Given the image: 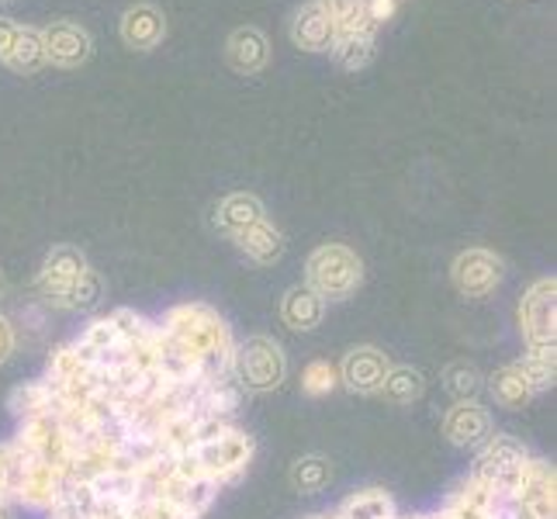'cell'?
Segmentation results:
<instances>
[{"mask_svg":"<svg viewBox=\"0 0 557 519\" xmlns=\"http://www.w3.org/2000/svg\"><path fill=\"white\" fill-rule=\"evenodd\" d=\"M527 457L530 454L520 440L506 436V433H495L485 440L482 450H478L471 478L474 482H482L498 503H506V498H512V492H516V478H520V468H523Z\"/></svg>","mask_w":557,"mask_h":519,"instance_id":"1","label":"cell"},{"mask_svg":"<svg viewBox=\"0 0 557 519\" xmlns=\"http://www.w3.org/2000/svg\"><path fill=\"white\" fill-rule=\"evenodd\" d=\"M363 281V263L350 246L325 243L309 257V287L325 301V298H347L354 295Z\"/></svg>","mask_w":557,"mask_h":519,"instance_id":"2","label":"cell"},{"mask_svg":"<svg viewBox=\"0 0 557 519\" xmlns=\"http://www.w3.org/2000/svg\"><path fill=\"white\" fill-rule=\"evenodd\" d=\"M253 436H249L246 430L239 427H228L222 436L208 440V444H201L195 450L198 457V468L205 478H211L219 489L233 485L243 478V471L249 468V460H253Z\"/></svg>","mask_w":557,"mask_h":519,"instance_id":"3","label":"cell"},{"mask_svg":"<svg viewBox=\"0 0 557 519\" xmlns=\"http://www.w3.org/2000/svg\"><path fill=\"white\" fill-rule=\"evenodd\" d=\"M284 354L274 339L267 336H253L246 339L243 346L236 343V357H233V378L239 388H249V392H271L284 381Z\"/></svg>","mask_w":557,"mask_h":519,"instance_id":"4","label":"cell"},{"mask_svg":"<svg viewBox=\"0 0 557 519\" xmlns=\"http://www.w3.org/2000/svg\"><path fill=\"white\" fill-rule=\"evenodd\" d=\"M38 35H42L46 63L60 70H81L90 63L94 38L81 22H73V17H55L46 28H38Z\"/></svg>","mask_w":557,"mask_h":519,"instance_id":"5","label":"cell"},{"mask_svg":"<svg viewBox=\"0 0 557 519\" xmlns=\"http://www.w3.org/2000/svg\"><path fill=\"white\" fill-rule=\"evenodd\" d=\"M87 271L90 267H87V257L81 254V249L55 246L42 263V274H38V292L46 295V301L60 305V309H70L76 284H81V277Z\"/></svg>","mask_w":557,"mask_h":519,"instance_id":"6","label":"cell"},{"mask_svg":"<svg viewBox=\"0 0 557 519\" xmlns=\"http://www.w3.org/2000/svg\"><path fill=\"white\" fill-rule=\"evenodd\" d=\"M557 281L541 277L527 287L520 301V330L527 346H554V322H557Z\"/></svg>","mask_w":557,"mask_h":519,"instance_id":"7","label":"cell"},{"mask_svg":"<svg viewBox=\"0 0 557 519\" xmlns=\"http://www.w3.org/2000/svg\"><path fill=\"white\" fill-rule=\"evenodd\" d=\"M450 274H454V284H457V292L460 295H468V298H485L492 295L498 284H503L506 277V263L498 260L492 249H482V246H474V249H465L454 267H450Z\"/></svg>","mask_w":557,"mask_h":519,"instance_id":"8","label":"cell"},{"mask_svg":"<svg viewBox=\"0 0 557 519\" xmlns=\"http://www.w3.org/2000/svg\"><path fill=\"white\" fill-rule=\"evenodd\" d=\"M516 503H523L536 519H554L557 498H554V468L541 457H527L520 478H516Z\"/></svg>","mask_w":557,"mask_h":519,"instance_id":"9","label":"cell"},{"mask_svg":"<svg viewBox=\"0 0 557 519\" xmlns=\"http://www.w3.org/2000/svg\"><path fill=\"white\" fill-rule=\"evenodd\" d=\"M122 42L132 52H152L166 38V14L157 4H132L119 22Z\"/></svg>","mask_w":557,"mask_h":519,"instance_id":"10","label":"cell"},{"mask_svg":"<svg viewBox=\"0 0 557 519\" xmlns=\"http://www.w3.org/2000/svg\"><path fill=\"white\" fill-rule=\"evenodd\" d=\"M63 482H66V474L42 465V460H32V465L22 471V478H17V485H14V503L46 512L55 498H60Z\"/></svg>","mask_w":557,"mask_h":519,"instance_id":"11","label":"cell"},{"mask_svg":"<svg viewBox=\"0 0 557 519\" xmlns=\"http://www.w3.org/2000/svg\"><path fill=\"white\" fill-rule=\"evenodd\" d=\"M225 60L236 73L253 76L271 63V42H267V35L257 25H239L225 38Z\"/></svg>","mask_w":557,"mask_h":519,"instance_id":"12","label":"cell"},{"mask_svg":"<svg viewBox=\"0 0 557 519\" xmlns=\"http://www.w3.org/2000/svg\"><path fill=\"white\" fill-rule=\"evenodd\" d=\"M444 430L450 436V444H457V447H478V444H485V440L492 436V419H488V412L482 406H478V401L460 398L457 406L447 412Z\"/></svg>","mask_w":557,"mask_h":519,"instance_id":"13","label":"cell"},{"mask_svg":"<svg viewBox=\"0 0 557 519\" xmlns=\"http://www.w3.org/2000/svg\"><path fill=\"white\" fill-rule=\"evenodd\" d=\"M339 374L360 395L381 392V381H384V374H388V357H384L381 350H374V346H360V350L347 354Z\"/></svg>","mask_w":557,"mask_h":519,"instance_id":"14","label":"cell"},{"mask_svg":"<svg viewBox=\"0 0 557 519\" xmlns=\"http://www.w3.org/2000/svg\"><path fill=\"white\" fill-rule=\"evenodd\" d=\"M333 38H336L333 22L322 14V8L315 4V0L295 11V17H292V42H295V49H301V52H330Z\"/></svg>","mask_w":557,"mask_h":519,"instance_id":"15","label":"cell"},{"mask_svg":"<svg viewBox=\"0 0 557 519\" xmlns=\"http://www.w3.org/2000/svg\"><path fill=\"white\" fill-rule=\"evenodd\" d=\"M263 219V205L257 195H246V190H236V195H225L215 205V225L222 228L225 236H239L243 228H249L253 222Z\"/></svg>","mask_w":557,"mask_h":519,"instance_id":"16","label":"cell"},{"mask_svg":"<svg viewBox=\"0 0 557 519\" xmlns=\"http://www.w3.org/2000/svg\"><path fill=\"white\" fill-rule=\"evenodd\" d=\"M236 243H239V249L243 254L253 260V263H277L281 257H284V236H281V228L277 225H271L267 219H260V222H253L249 228H243V233L236 236Z\"/></svg>","mask_w":557,"mask_h":519,"instance_id":"17","label":"cell"},{"mask_svg":"<svg viewBox=\"0 0 557 519\" xmlns=\"http://www.w3.org/2000/svg\"><path fill=\"white\" fill-rule=\"evenodd\" d=\"M315 4L333 22L336 35H368V38H374L377 25L368 17L363 0H315Z\"/></svg>","mask_w":557,"mask_h":519,"instance_id":"18","label":"cell"},{"mask_svg":"<svg viewBox=\"0 0 557 519\" xmlns=\"http://www.w3.org/2000/svg\"><path fill=\"white\" fill-rule=\"evenodd\" d=\"M4 66L17 76H32L46 66V49H42V35L32 25H22L11 42V52L4 55Z\"/></svg>","mask_w":557,"mask_h":519,"instance_id":"19","label":"cell"},{"mask_svg":"<svg viewBox=\"0 0 557 519\" xmlns=\"http://www.w3.org/2000/svg\"><path fill=\"white\" fill-rule=\"evenodd\" d=\"M322 309H325V301L312 292L309 284H301V287H292V292L284 295L281 316L292 330H315V325L322 322Z\"/></svg>","mask_w":557,"mask_h":519,"instance_id":"20","label":"cell"},{"mask_svg":"<svg viewBox=\"0 0 557 519\" xmlns=\"http://www.w3.org/2000/svg\"><path fill=\"white\" fill-rule=\"evenodd\" d=\"M492 395H495L498 406H506V409H523L527 401L536 395V388L530 384V378L523 374L520 363H509V368L495 371V378H492Z\"/></svg>","mask_w":557,"mask_h":519,"instance_id":"21","label":"cell"},{"mask_svg":"<svg viewBox=\"0 0 557 519\" xmlns=\"http://www.w3.org/2000/svg\"><path fill=\"white\" fill-rule=\"evenodd\" d=\"M339 519H395V503L388 492L381 489H363L354 492L350 498H343V506L336 509Z\"/></svg>","mask_w":557,"mask_h":519,"instance_id":"22","label":"cell"},{"mask_svg":"<svg viewBox=\"0 0 557 519\" xmlns=\"http://www.w3.org/2000/svg\"><path fill=\"white\" fill-rule=\"evenodd\" d=\"M11 412L17 422H25V419H38V416H52V388L42 381H25V384H17V388L11 392Z\"/></svg>","mask_w":557,"mask_h":519,"instance_id":"23","label":"cell"},{"mask_svg":"<svg viewBox=\"0 0 557 519\" xmlns=\"http://www.w3.org/2000/svg\"><path fill=\"white\" fill-rule=\"evenodd\" d=\"M330 52H333L336 66H339V70H347V73L368 70V66L374 63V55H377L374 38H368V35H336V38H333V46H330Z\"/></svg>","mask_w":557,"mask_h":519,"instance_id":"24","label":"cell"},{"mask_svg":"<svg viewBox=\"0 0 557 519\" xmlns=\"http://www.w3.org/2000/svg\"><path fill=\"white\" fill-rule=\"evenodd\" d=\"M76 346H81L84 354H90L94 360H108L114 350L122 346V339H119V330H114V322H111V316H101V319H90L87 325H84V333L73 339Z\"/></svg>","mask_w":557,"mask_h":519,"instance_id":"25","label":"cell"},{"mask_svg":"<svg viewBox=\"0 0 557 519\" xmlns=\"http://www.w3.org/2000/svg\"><path fill=\"white\" fill-rule=\"evenodd\" d=\"M381 392L388 395L395 406H409V401L422 395V374L412 368H388V374L381 381Z\"/></svg>","mask_w":557,"mask_h":519,"instance_id":"26","label":"cell"},{"mask_svg":"<svg viewBox=\"0 0 557 519\" xmlns=\"http://www.w3.org/2000/svg\"><path fill=\"white\" fill-rule=\"evenodd\" d=\"M523 374L536 392H544L554 384V346H527V357L520 360Z\"/></svg>","mask_w":557,"mask_h":519,"instance_id":"27","label":"cell"},{"mask_svg":"<svg viewBox=\"0 0 557 519\" xmlns=\"http://www.w3.org/2000/svg\"><path fill=\"white\" fill-rule=\"evenodd\" d=\"M111 322H114V330H119L122 346L146 343L152 333H157V322H149L146 316L132 312V309H114V312H111Z\"/></svg>","mask_w":557,"mask_h":519,"instance_id":"28","label":"cell"},{"mask_svg":"<svg viewBox=\"0 0 557 519\" xmlns=\"http://www.w3.org/2000/svg\"><path fill=\"white\" fill-rule=\"evenodd\" d=\"M292 482L301 492H319L325 482H330V465H325L322 457H305V460H298V465H295Z\"/></svg>","mask_w":557,"mask_h":519,"instance_id":"29","label":"cell"},{"mask_svg":"<svg viewBox=\"0 0 557 519\" xmlns=\"http://www.w3.org/2000/svg\"><path fill=\"white\" fill-rule=\"evenodd\" d=\"M336 381H339V371L330 360H312L301 374V388L309 395H325V392L336 388Z\"/></svg>","mask_w":557,"mask_h":519,"instance_id":"30","label":"cell"},{"mask_svg":"<svg viewBox=\"0 0 557 519\" xmlns=\"http://www.w3.org/2000/svg\"><path fill=\"white\" fill-rule=\"evenodd\" d=\"M363 8H368V17L377 28L395 17V0H363Z\"/></svg>","mask_w":557,"mask_h":519,"instance_id":"31","label":"cell"},{"mask_svg":"<svg viewBox=\"0 0 557 519\" xmlns=\"http://www.w3.org/2000/svg\"><path fill=\"white\" fill-rule=\"evenodd\" d=\"M17 22H11V17L0 14V63H4V55L11 52V42H14V35H17Z\"/></svg>","mask_w":557,"mask_h":519,"instance_id":"32","label":"cell"},{"mask_svg":"<svg viewBox=\"0 0 557 519\" xmlns=\"http://www.w3.org/2000/svg\"><path fill=\"white\" fill-rule=\"evenodd\" d=\"M11 354H14V325L0 316V363H4Z\"/></svg>","mask_w":557,"mask_h":519,"instance_id":"33","label":"cell"},{"mask_svg":"<svg viewBox=\"0 0 557 519\" xmlns=\"http://www.w3.org/2000/svg\"><path fill=\"white\" fill-rule=\"evenodd\" d=\"M0 503H14L11 478H8V444H0Z\"/></svg>","mask_w":557,"mask_h":519,"instance_id":"34","label":"cell"},{"mask_svg":"<svg viewBox=\"0 0 557 519\" xmlns=\"http://www.w3.org/2000/svg\"><path fill=\"white\" fill-rule=\"evenodd\" d=\"M0 519H14V503H0Z\"/></svg>","mask_w":557,"mask_h":519,"instance_id":"35","label":"cell"},{"mask_svg":"<svg viewBox=\"0 0 557 519\" xmlns=\"http://www.w3.org/2000/svg\"><path fill=\"white\" fill-rule=\"evenodd\" d=\"M305 519H339L336 512H319V516H305Z\"/></svg>","mask_w":557,"mask_h":519,"instance_id":"36","label":"cell"},{"mask_svg":"<svg viewBox=\"0 0 557 519\" xmlns=\"http://www.w3.org/2000/svg\"><path fill=\"white\" fill-rule=\"evenodd\" d=\"M0 292H4V277H0Z\"/></svg>","mask_w":557,"mask_h":519,"instance_id":"37","label":"cell"},{"mask_svg":"<svg viewBox=\"0 0 557 519\" xmlns=\"http://www.w3.org/2000/svg\"><path fill=\"white\" fill-rule=\"evenodd\" d=\"M0 4H11V0H0Z\"/></svg>","mask_w":557,"mask_h":519,"instance_id":"38","label":"cell"}]
</instances>
